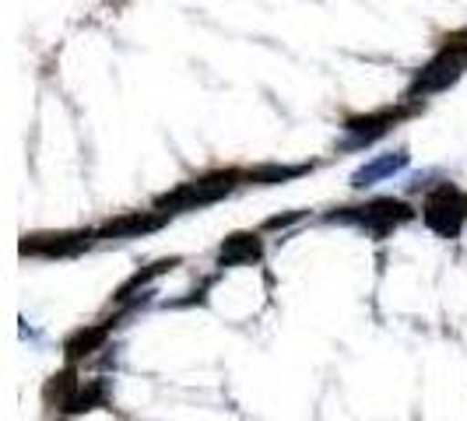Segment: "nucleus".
I'll use <instances>...</instances> for the list:
<instances>
[{"mask_svg":"<svg viewBox=\"0 0 467 421\" xmlns=\"http://www.w3.org/2000/svg\"><path fill=\"white\" fill-rule=\"evenodd\" d=\"M464 70H467V32H464V36L446 39L443 49H440V53L429 60V67L415 77V85H411V98L443 92L446 85H453V81H457Z\"/></svg>","mask_w":467,"mask_h":421,"instance_id":"nucleus-1","label":"nucleus"},{"mask_svg":"<svg viewBox=\"0 0 467 421\" xmlns=\"http://www.w3.org/2000/svg\"><path fill=\"white\" fill-rule=\"evenodd\" d=\"M239 180H243V172H239V169L211 172V176H201V180H193V183H183L180 190L165 193L162 200H159V208H172V210L204 208V204H214L218 197H225Z\"/></svg>","mask_w":467,"mask_h":421,"instance_id":"nucleus-2","label":"nucleus"},{"mask_svg":"<svg viewBox=\"0 0 467 421\" xmlns=\"http://www.w3.org/2000/svg\"><path fill=\"white\" fill-rule=\"evenodd\" d=\"M421 218H425V225H429L432 232L453 239V235L461 232V225L467 221V193H461V190L450 187V183L436 187L425 197Z\"/></svg>","mask_w":467,"mask_h":421,"instance_id":"nucleus-3","label":"nucleus"},{"mask_svg":"<svg viewBox=\"0 0 467 421\" xmlns=\"http://www.w3.org/2000/svg\"><path fill=\"white\" fill-rule=\"evenodd\" d=\"M355 221L358 225H366V229H373L376 235L390 232L394 225L400 221H408L411 218V208L404 204V200H394V197H383V200H373V204H366V208H355Z\"/></svg>","mask_w":467,"mask_h":421,"instance_id":"nucleus-4","label":"nucleus"},{"mask_svg":"<svg viewBox=\"0 0 467 421\" xmlns=\"http://www.w3.org/2000/svg\"><path fill=\"white\" fill-rule=\"evenodd\" d=\"M264 257V242H260L257 232H235L222 242L218 250V260L222 267H239V263H257Z\"/></svg>","mask_w":467,"mask_h":421,"instance_id":"nucleus-5","label":"nucleus"},{"mask_svg":"<svg viewBox=\"0 0 467 421\" xmlns=\"http://www.w3.org/2000/svg\"><path fill=\"white\" fill-rule=\"evenodd\" d=\"M88 242V232H74V235H25L22 253H47V257H57V253H74Z\"/></svg>","mask_w":467,"mask_h":421,"instance_id":"nucleus-6","label":"nucleus"},{"mask_svg":"<svg viewBox=\"0 0 467 421\" xmlns=\"http://www.w3.org/2000/svg\"><path fill=\"white\" fill-rule=\"evenodd\" d=\"M162 221H165V210H159V214L138 210V214H123L117 221H109L99 235H117V239H123V235H144V232H155Z\"/></svg>","mask_w":467,"mask_h":421,"instance_id":"nucleus-7","label":"nucleus"},{"mask_svg":"<svg viewBox=\"0 0 467 421\" xmlns=\"http://www.w3.org/2000/svg\"><path fill=\"white\" fill-rule=\"evenodd\" d=\"M109 337V323H102V327H88V330H78L74 337H67V362H78V358H88L95 348H102V341Z\"/></svg>","mask_w":467,"mask_h":421,"instance_id":"nucleus-8","label":"nucleus"},{"mask_svg":"<svg viewBox=\"0 0 467 421\" xmlns=\"http://www.w3.org/2000/svg\"><path fill=\"white\" fill-rule=\"evenodd\" d=\"M404 113H408V109H383V113H379V117H362V119H351L348 123V130H355V134H362V138L369 140V138H376V134H383V130H387V127H394V123H398L400 117H404Z\"/></svg>","mask_w":467,"mask_h":421,"instance_id":"nucleus-9","label":"nucleus"},{"mask_svg":"<svg viewBox=\"0 0 467 421\" xmlns=\"http://www.w3.org/2000/svg\"><path fill=\"white\" fill-rule=\"evenodd\" d=\"M78 390H81V383L74 379V369H67V373H60V375H53V379H49L47 400H49V404H57V407H64V411H67L70 400H74V394H78Z\"/></svg>","mask_w":467,"mask_h":421,"instance_id":"nucleus-10","label":"nucleus"},{"mask_svg":"<svg viewBox=\"0 0 467 421\" xmlns=\"http://www.w3.org/2000/svg\"><path fill=\"white\" fill-rule=\"evenodd\" d=\"M95 407H106V383H85L74 400H70V415H85V411H95Z\"/></svg>","mask_w":467,"mask_h":421,"instance_id":"nucleus-11","label":"nucleus"}]
</instances>
